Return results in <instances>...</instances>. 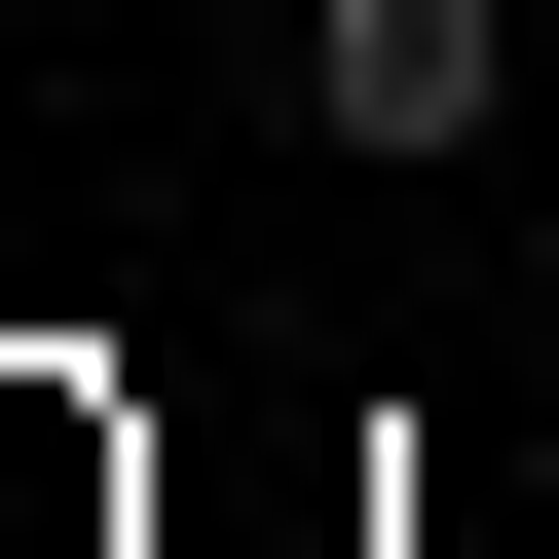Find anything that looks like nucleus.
<instances>
[{"instance_id": "nucleus-1", "label": "nucleus", "mask_w": 559, "mask_h": 559, "mask_svg": "<svg viewBox=\"0 0 559 559\" xmlns=\"http://www.w3.org/2000/svg\"><path fill=\"white\" fill-rule=\"evenodd\" d=\"M299 112L336 150H485V0H299Z\"/></svg>"}]
</instances>
